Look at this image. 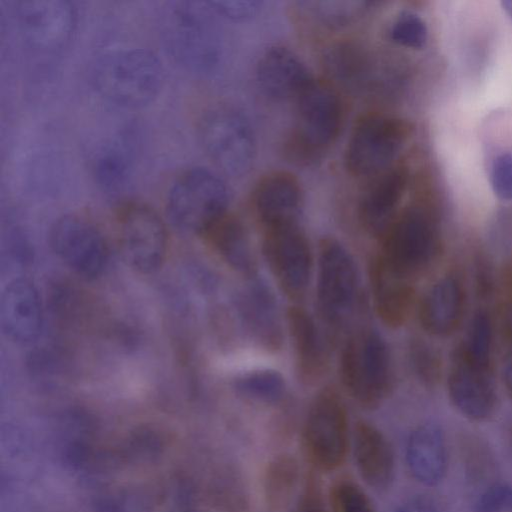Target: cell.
Instances as JSON below:
<instances>
[{"label": "cell", "instance_id": "e0dca14e", "mask_svg": "<svg viewBox=\"0 0 512 512\" xmlns=\"http://www.w3.org/2000/svg\"><path fill=\"white\" fill-rule=\"evenodd\" d=\"M302 203L297 178L285 171L264 176L253 194V208L264 229L296 223Z\"/></svg>", "mask_w": 512, "mask_h": 512}, {"label": "cell", "instance_id": "8d00e7d4", "mask_svg": "<svg viewBox=\"0 0 512 512\" xmlns=\"http://www.w3.org/2000/svg\"><path fill=\"white\" fill-rule=\"evenodd\" d=\"M491 185L499 198L512 200V153H503L495 158L491 170Z\"/></svg>", "mask_w": 512, "mask_h": 512}, {"label": "cell", "instance_id": "7c38bea8", "mask_svg": "<svg viewBox=\"0 0 512 512\" xmlns=\"http://www.w3.org/2000/svg\"><path fill=\"white\" fill-rule=\"evenodd\" d=\"M118 244L126 263L144 274L158 270L167 253V232L162 219L140 203L123 205L117 217Z\"/></svg>", "mask_w": 512, "mask_h": 512}, {"label": "cell", "instance_id": "8fae6325", "mask_svg": "<svg viewBox=\"0 0 512 512\" xmlns=\"http://www.w3.org/2000/svg\"><path fill=\"white\" fill-rule=\"evenodd\" d=\"M262 250L282 292L291 300H301L310 283L313 257L297 222L264 229Z\"/></svg>", "mask_w": 512, "mask_h": 512}, {"label": "cell", "instance_id": "ac0fdd59", "mask_svg": "<svg viewBox=\"0 0 512 512\" xmlns=\"http://www.w3.org/2000/svg\"><path fill=\"white\" fill-rule=\"evenodd\" d=\"M287 323L298 377L305 384H313L327 369L331 343L309 313L300 306L288 309Z\"/></svg>", "mask_w": 512, "mask_h": 512}, {"label": "cell", "instance_id": "83f0119b", "mask_svg": "<svg viewBox=\"0 0 512 512\" xmlns=\"http://www.w3.org/2000/svg\"><path fill=\"white\" fill-rule=\"evenodd\" d=\"M300 480V466L289 453L273 457L264 470L263 497L267 508L273 512L285 510L296 493Z\"/></svg>", "mask_w": 512, "mask_h": 512}, {"label": "cell", "instance_id": "f1b7e54d", "mask_svg": "<svg viewBox=\"0 0 512 512\" xmlns=\"http://www.w3.org/2000/svg\"><path fill=\"white\" fill-rule=\"evenodd\" d=\"M362 5L351 1L303 2L300 9L309 25L332 30L350 23L361 12Z\"/></svg>", "mask_w": 512, "mask_h": 512}, {"label": "cell", "instance_id": "1f68e13d", "mask_svg": "<svg viewBox=\"0 0 512 512\" xmlns=\"http://www.w3.org/2000/svg\"><path fill=\"white\" fill-rule=\"evenodd\" d=\"M330 512H376L362 487L349 478L335 480L328 491Z\"/></svg>", "mask_w": 512, "mask_h": 512}, {"label": "cell", "instance_id": "5b68a950", "mask_svg": "<svg viewBox=\"0 0 512 512\" xmlns=\"http://www.w3.org/2000/svg\"><path fill=\"white\" fill-rule=\"evenodd\" d=\"M296 101V126L287 150L292 159L310 162L336 140L343 119L342 103L331 84L315 79Z\"/></svg>", "mask_w": 512, "mask_h": 512}, {"label": "cell", "instance_id": "44dd1931", "mask_svg": "<svg viewBox=\"0 0 512 512\" xmlns=\"http://www.w3.org/2000/svg\"><path fill=\"white\" fill-rule=\"evenodd\" d=\"M407 185L403 168H390L377 175L359 204V219L365 230L382 238L396 218Z\"/></svg>", "mask_w": 512, "mask_h": 512}, {"label": "cell", "instance_id": "74e56055", "mask_svg": "<svg viewBox=\"0 0 512 512\" xmlns=\"http://www.w3.org/2000/svg\"><path fill=\"white\" fill-rule=\"evenodd\" d=\"M208 3L215 13L232 20L251 18L262 5L257 0H213Z\"/></svg>", "mask_w": 512, "mask_h": 512}, {"label": "cell", "instance_id": "d590c367", "mask_svg": "<svg viewBox=\"0 0 512 512\" xmlns=\"http://www.w3.org/2000/svg\"><path fill=\"white\" fill-rule=\"evenodd\" d=\"M315 472L311 469L306 474L303 488L298 496L293 512H329L321 483Z\"/></svg>", "mask_w": 512, "mask_h": 512}, {"label": "cell", "instance_id": "b9f144b4", "mask_svg": "<svg viewBox=\"0 0 512 512\" xmlns=\"http://www.w3.org/2000/svg\"><path fill=\"white\" fill-rule=\"evenodd\" d=\"M502 6L505 12L512 18V1H503Z\"/></svg>", "mask_w": 512, "mask_h": 512}, {"label": "cell", "instance_id": "ba28073f", "mask_svg": "<svg viewBox=\"0 0 512 512\" xmlns=\"http://www.w3.org/2000/svg\"><path fill=\"white\" fill-rule=\"evenodd\" d=\"M376 258L396 276L410 280L424 270L438 252V237L430 214L410 206L387 229Z\"/></svg>", "mask_w": 512, "mask_h": 512}, {"label": "cell", "instance_id": "5bb4252c", "mask_svg": "<svg viewBox=\"0 0 512 512\" xmlns=\"http://www.w3.org/2000/svg\"><path fill=\"white\" fill-rule=\"evenodd\" d=\"M13 15L25 42L48 53L69 43L77 21L75 7L67 0H18Z\"/></svg>", "mask_w": 512, "mask_h": 512}, {"label": "cell", "instance_id": "d4e9b609", "mask_svg": "<svg viewBox=\"0 0 512 512\" xmlns=\"http://www.w3.org/2000/svg\"><path fill=\"white\" fill-rule=\"evenodd\" d=\"M370 282L378 316L390 327H399L409 318L415 290L409 280L390 272L376 257L370 265Z\"/></svg>", "mask_w": 512, "mask_h": 512}, {"label": "cell", "instance_id": "ab89813d", "mask_svg": "<svg viewBox=\"0 0 512 512\" xmlns=\"http://www.w3.org/2000/svg\"><path fill=\"white\" fill-rule=\"evenodd\" d=\"M503 327L505 337L512 347V303H510L504 312Z\"/></svg>", "mask_w": 512, "mask_h": 512}, {"label": "cell", "instance_id": "f546056e", "mask_svg": "<svg viewBox=\"0 0 512 512\" xmlns=\"http://www.w3.org/2000/svg\"><path fill=\"white\" fill-rule=\"evenodd\" d=\"M236 390L244 397L264 403L278 402L285 393V382L274 370H258L235 381Z\"/></svg>", "mask_w": 512, "mask_h": 512}, {"label": "cell", "instance_id": "6da1fadb", "mask_svg": "<svg viewBox=\"0 0 512 512\" xmlns=\"http://www.w3.org/2000/svg\"><path fill=\"white\" fill-rule=\"evenodd\" d=\"M208 2L173 1L164 7L160 35L170 57L194 74H207L220 58V38Z\"/></svg>", "mask_w": 512, "mask_h": 512}, {"label": "cell", "instance_id": "836d02e7", "mask_svg": "<svg viewBox=\"0 0 512 512\" xmlns=\"http://www.w3.org/2000/svg\"><path fill=\"white\" fill-rule=\"evenodd\" d=\"M413 368L419 379L428 386H434L441 377V359L428 344L416 341L411 347Z\"/></svg>", "mask_w": 512, "mask_h": 512}, {"label": "cell", "instance_id": "4316f807", "mask_svg": "<svg viewBox=\"0 0 512 512\" xmlns=\"http://www.w3.org/2000/svg\"><path fill=\"white\" fill-rule=\"evenodd\" d=\"M202 236L229 266L248 277L254 275L255 260L240 219L227 212Z\"/></svg>", "mask_w": 512, "mask_h": 512}, {"label": "cell", "instance_id": "9c48e42d", "mask_svg": "<svg viewBox=\"0 0 512 512\" xmlns=\"http://www.w3.org/2000/svg\"><path fill=\"white\" fill-rule=\"evenodd\" d=\"M198 136L208 157L226 173L243 175L253 166L255 136L248 120L236 109L218 106L208 110L200 119Z\"/></svg>", "mask_w": 512, "mask_h": 512}, {"label": "cell", "instance_id": "e575fe53", "mask_svg": "<svg viewBox=\"0 0 512 512\" xmlns=\"http://www.w3.org/2000/svg\"><path fill=\"white\" fill-rule=\"evenodd\" d=\"M473 512H512V485L493 483L476 498Z\"/></svg>", "mask_w": 512, "mask_h": 512}, {"label": "cell", "instance_id": "4fadbf2b", "mask_svg": "<svg viewBox=\"0 0 512 512\" xmlns=\"http://www.w3.org/2000/svg\"><path fill=\"white\" fill-rule=\"evenodd\" d=\"M49 242L58 258L81 277L96 278L107 266L106 240L85 218L76 215L60 217L50 229Z\"/></svg>", "mask_w": 512, "mask_h": 512}, {"label": "cell", "instance_id": "60d3db41", "mask_svg": "<svg viewBox=\"0 0 512 512\" xmlns=\"http://www.w3.org/2000/svg\"><path fill=\"white\" fill-rule=\"evenodd\" d=\"M504 383L509 395L512 397V352L510 353L503 370Z\"/></svg>", "mask_w": 512, "mask_h": 512}, {"label": "cell", "instance_id": "2e32d148", "mask_svg": "<svg viewBox=\"0 0 512 512\" xmlns=\"http://www.w3.org/2000/svg\"><path fill=\"white\" fill-rule=\"evenodd\" d=\"M42 321V304L36 287L26 279L10 282L0 302V323L6 337L18 344L32 342L41 331Z\"/></svg>", "mask_w": 512, "mask_h": 512}, {"label": "cell", "instance_id": "7a4b0ae2", "mask_svg": "<svg viewBox=\"0 0 512 512\" xmlns=\"http://www.w3.org/2000/svg\"><path fill=\"white\" fill-rule=\"evenodd\" d=\"M164 70L158 57L142 48L116 50L101 56L92 70L96 92L106 101L138 109L159 94Z\"/></svg>", "mask_w": 512, "mask_h": 512}, {"label": "cell", "instance_id": "4dcf8cb0", "mask_svg": "<svg viewBox=\"0 0 512 512\" xmlns=\"http://www.w3.org/2000/svg\"><path fill=\"white\" fill-rule=\"evenodd\" d=\"M492 324L489 315L479 311L473 318L467 341L459 347L474 365L492 370Z\"/></svg>", "mask_w": 512, "mask_h": 512}, {"label": "cell", "instance_id": "484cf974", "mask_svg": "<svg viewBox=\"0 0 512 512\" xmlns=\"http://www.w3.org/2000/svg\"><path fill=\"white\" fill-rule=\"evenodd\" d=\"M135 140L130 134H121L107 143L93 163V176L102 192L119 197L129 189L135 170Z\"/></svg>", "mask_w": 512, "mask_h": 512}, {"label": "cell", "instance_id": "ffe728a7", "mask_svg": "<svg viewBox=\"0 0 512 512\" xmlns=\"http://www.w3.org/2000/svg\"><path fill=\"white\" fill-rule=\"evenodd\" d=\"M405 459L411 476L420 484L435 486L446 476L449 452L445 435L435 424H422L409 434Z\"/></svg>", "mask_w": 512, "mask_h": 512}, {"label": "cell", "instance_id": "3957f363", "mask_svg": "<svg viewBox=\"0 0 512 512\" xmlns=\"http://www.w3.org/2000/svg\"><path fill=\"white\" fill-rule=\"evenodd\" d=\"M340 375L344 388L361 407L381 405L392 389V366L388 347L370 328L349 336L342 348Z\"/></svg>", "mask_w": 512, "mask_h": 512}, {"label": "cell", "instance_id": "52a82bcc", "mask_svg": "<svg viewBox=\"0 0 512 512\" xmlns=\"http://www.w3.org/2000/svg\"><path fill=\"white\" fill-rule=\"evenodd\" d=\"M229 194L224 181L205 168L183 172L170 187L167 214L180 231L203 235L228 211Z\"/></svg>", "mask_w": 512, "mask_h": 512}, {"label": "cell", "instance_id": "9a60e30c", "mask_svg": "<svg viewBox=\"0 0 512 512\" xmlns=\"http://www.w3.org/2000/svg\"><path fill=\"white\" fill-rule=\"evenodd\" d=\"M447 385L451 402L466 418L485 421L494 414L497 397L492 370L474 365L459 348L453 356Z\"/></svg>", "mask_w": 512, "mask_h": 512}, {"label": "cell", "instance_id": "7402d4cb", "mask_svg": "<svg viewBox=\"0 0 512 512\" xmlns=\"http://www.w3.org/2000/svg\"><path fill=\"white\" fill-rule=\"evenodd\" d=\"M256 78L262 92L278 100L296 99L313 80L302 60L284 47H274L263 54Z\"/></svg>", "mask_w": 512, "mask_h": 512}, {"label": "cell", "instance_id": "d6a6232c", "mask_svg": "<svg viewBox=\"0 0 512 512\" xmlns=\"http://www.w3.org/2000/svg\"><path fill=\"white\" fill-rule=\"evenodd\" d=\"M391 39L408 48H422L427 41L428 31L425 22L413 12L405 11L395 19L391 30Z\"/></svg>", "mask_w": 512, "mask_h": 512}, {"label": "cell", "instance_id": "603a6c76", "mask_svg": "<svg viewBox=\"0 0 512 512\" xmlns=\"http://www.w3.org/2000/svg\"><path fill=\"white\" fill-rule=\"evenodd\" d=\"M237 306L240 317L252 338L263 348L281 347L283 330L272 293L259 280H252L239 294Z\"/></svg>", "mask_w": 512, "mask_h": 512}, {"label": "cell", "instance_id": "d6986e66", "mask_svg": "<svg viewBox=\"0 0 512 512\" xmlns=\"http://www.w3.org/2000/svg\"><path fill=\"white\" fill-rule=\"evenodd\" d=\"M355 463L361 478L370 487L388 489L395 477V454L387 437L373 424L358 421L353 431Z\"/></svg>", "mask_w": 512, "mask_h": 512}, {"label": "cell", "instance_id": "30bf717a", "mask_svg": "<svg viewBox=\"0 0 512 512\" xmlns=\"http://www.w3.org/2000/svg\"><path fill=\"white\" fill-rule=\"evenodd\" d=\"M408 134L407 125L399 119L383 114L362 117L347 143L346 168L358 177L377 176L387 171L402 150Z\"/></svg>", "mask_w": 512, "mask_h": 512}, {"label": "cell", "instance_id": "f35d334b", "mask_svg": "<svg viewBox=\"0 0 512 512\" xmlns=\"http://www.w3.org/2000/svg\"><path fill=\"white\" fill-rule=\"evenodd\" d=\"M393 512H445V509L436 498L417 495L402 502Z\"/></svg>", "mask_w": 512, "mask_h": 512}, {"label": "cell", "instance_id": "cb8c5ba5", "mask_svg": "<svg viewBox=\"0 0 512 512\" xmlns=\"http://www.w3.org/2000/svg\"><path fill=\"white\" fill-rule=\"evenodd\" d=\"M465 296L461 282L450 275L435 283L419 305V320L435 336L453 333L461 323Z\"/></svg>", "mask_w": 512, "mask_h": 512}, {"label": "cell", "instance_id": "277c9868", "mask_svg": "<svg viewBox=\"0 0 512 512\" xmlns=\"http://www.w3.org/2000/svg\"><path fill=\"white\" fill-rule=\"evenodd\" d=\"M358 296L355 262L336 239L320 240L316 308L326 337L332 344L351 315Z\"/></svg>", "mask_w": 512, "mask_h": 512}, {"label": "cell", "instance_id": "8992f818", "mask_svg": "<svg viewBox=\"0 0 512 512\" xmlns=\"http://www.w3.org/2000/svg\"><path fill=\"white\" fill-rule=\"evenodd\" d=\"M301 447L312 470L331 472L346 461L349 422L336 390L325 388L313 399L301 429Z\"/></svg>", "mask_w": 512, "mask_h": 512}]
</instances>
